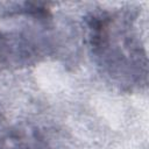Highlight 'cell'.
Masks as SVG:
<instances>
[{
    "instance_id": "7a4b0ae2",
    "label": "cell",
    "mask_w": 149,
    "mask_h": 149,
    "mask_svg": "<svg viewBox=\"0 0 149 149\" xmlns=\"http://www.w3.org/2000/svg\"><path fill=\"white\" fill-rule=\"evenodd\" d=\"M68 34L45 5L26 2L0 12V71L35 66L63 55Z\"/></svg>"
},
{
    "instance_id": "6da1fadb",
    "label": "cell",
    "mask_w": 149,
    "mask_h": 149,
    "mask_svg": "<svg viewBox=\"0 0 149 149\" xmlns=\"http://www.w3.org/2000/svg\"><path fill=\"white\" fill-rule=\"evenodd\" d=\"M135 8L97 9L84 19V41L102 78L122 92L148 84V56Z\"/></svg>"
},
{
    "instance_id": "3957f363",
    "label": "cell",
    "mask_w": 149,
    "mask_h": 149,
    "mask_svg": "<svg viewBox=\"0 0 149 149\" xmlns=\"http://www.w3.org/2000/svg\"><path fill=\"white\" fill-rule=\"evenodd\" d=\"M0 149H70L54 129L28 122L0 121Z\"/></svg>"
}]
</instances>
